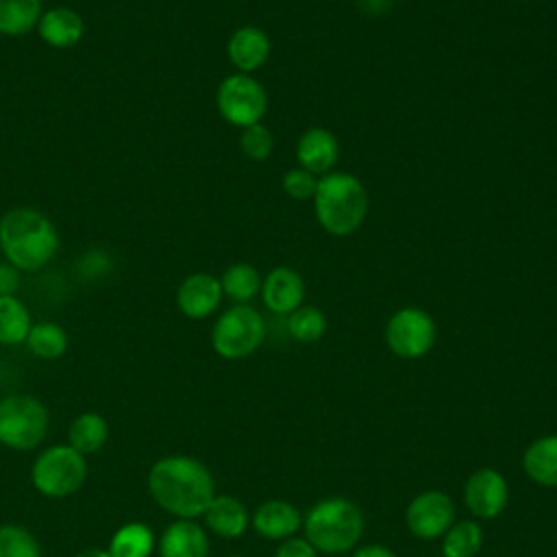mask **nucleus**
<instances>
[{
	"mask_svg": "<svg viewBox=\"0 0 557 557\" xmlns=\"http://www.w3.org/2000/svg\"><path fill=\"white\" fill-rule=\"evenodd\" d=\"M148 490L161 509L185 520L202 516L215 496L207 466L185 455L159 459L148 472Z\"/></svg>",
	"mask_w": 557,
	"mask_h": 557,
	"instance_id": "1",
	"label": "nucleus"
},
{
	"mask_svg": "<svg viewBox=\"0 0 557 557\" xmlns=\"http://www.w3.org/2000/svg\"><path fill=\"white\" fill-rule=\"evenodd\" d=\"M0 246L11 265L24 272H37L54 257L59 235L41 211L15 207L0 218Z\"/></svg>",
	"mask_w": 557,
	"mask_h": 557,
	"instance_id": "2",
	"label": "nucleus"
},
{
	"mask_svg": "<svg viewBox=\"0 0 557 557\" xmlns=\"http://www.w3.org/2000/svg\"><path fill=\"white\" fill-rule=\"evenodd\" d=\"M311 200L318 224L335 237L352 235L368 215V191L363 183L348 172L324 174Z\"/></svg>",
	"mask_w": 557,
	"mask_h": 557,
	"instance_id": "3",
	"label": "nucleus"
},
{
	"mask_svg": "<svg viewBox=\"0 0 557 557\" xmlns=\"http://www.w3.org/2000/svg\"><path fill=\"white\" fill-rule=\"evenodd\" d=\"M305 540L324 555L348 553L357 546L363 535V513L361 509L344 498L331 496L318 500L302 520Z\"/></svg>",
	"mask_w": 557,
	"mask_h": 557,
	"instance_id": "4",
	"label": "nucleus"
},
{
	"mask_svg": "<svg viewBox=\"0 0 557 557\" xmlns=\"http://www.w3.org/2000/svg\"><path fill=\"white\" fill-rule=\"evenodd\" d=\"M265 339V320L250 305L228 307L211 329V346L224 359H244Z\"/></svg>",
	"mask_w": 557,
	"mask_h": 557,
	"instance_id": "5",
	"label": "nucleus"
},
{
	"mask_svg": "<svg viewBox=\"0 0 557 557\" xmlns=\"http://www.w3.org/2000/svg\"><path fill=\"white\" fill-rule=\"evenodd\" d=\"M33 485L50 498H63L83 487L87 479L85 455L70 444H57L39 453L33 463Z\"/></svg>",
	"mask_w": 557,
	"mask_h": 557,
	"instance_id": "6",
	"label": "nucleus"
},
{
	"mask_svg": "<svg viewBox=\"0 0 557 557\" xmlns=\"http://www.w3.org/2000/svg\"><path fill=\"white\" fill-rule=\"evenodd\" d=\"M48 433V409L35 396L15 394L0 400V444L33 450Z\"/></svg>",
	"mask_w": 557,
	"mask_h": 557,
	"instance_id": "7",
	"label": "nucleus"
},
{
	"mask_svg": "<svg viewBox=\"0 0 557 557\" xmlns=\"http://www.w3.org/2000/svg\"><path fill=\"white\" fill-rule=\"evenodd\" d=\"M215 104L220 115L239 128L259 124L268 111V94L250 74H231L218 85Z\"/></svg>",
	"mask_w": 557,
	"mask_h": 557,
	"instance_id": "8",
	"label": "nucleus"
},
{
	"mask_svg": "<svg viewBox=\"0 0 557 557\" xmlns=\"http://www.w3.org/2000/svg\"><path fill=\"white\" fill-rule=\"evenodd\" d=\"M435 337V320L420 307H403L385 324L387 348L400 359L424 357L433 348Z\"/></svg>",
	"mask_w": 557,
	"mask_h": 557,
	"instance_id": "9",
	"label": "nucleus"
},
{
	"mask_svg": "<svg viewBox=\"0 0 557 557\" xmlns=\"http://www.w3.org/2000/svg\"><path fill=\"white\" fill-rule=\"evenodd\" d=\"M455 522V503L440 490H426L418 494L405 513V524L418 540L442 537Z\"/></svg>",
	"mask_w": 557,
	"mask_h": 557,
	"instance_id": "10",
	"label": "nucleus"
},
{
	"mask_svg": "<svg viewBox=\"0 0 557 557\" xmlns=\"http://www.w3.org/2000/svg\"><path fill=\"white\" fill-rule=\"evenodd\" d=\"M463 503L472 516L492 520L505 511L509 503V485L498 470L479 468L466 481Z\"/></svg>",
	"mask_w": 557,
	"mask_h": 557,
	"instance_id": "11",
	"label": "nucleus"
},
{
	"mask_svg": "<svg viewBox=\"0 0 557 557\" xmlns=\"http://www.w3.org/2000/svg\"><path fill=\"white\" fill-rule=\"evenodd\" d=\"M263 305L278 315H289L305 302V278L287 265H278L261 281Z\"/></svg>",
	"mask_w": 557,
	"mask_h": 557,
	"instance_id": "12",
	"label": "nucleus"
},
{
	"mask_svg": "<svg viewBox=\"0 0 557 557\" xmlns=\"http://www.w3.org/2000/svg\"><path fill=\"white\" fill-rule=\"evenodd\" d=\"M220 278L207 272L189 274L176 289V305L191 320L209 318L222 302Z\"/></svg>",
	"mask_w": 557,
	"mask_h": 557,
	"instance_id": "13",
	"label": "nucleus"
},
{
	"mask_svg": "<svg viewBox=\"0 0 557 557\" xmlns=\"http://www.w3.org/2000/svg\"><path fill=\"white\" fill-rule=\"evenodd\" d=\"M272 52V41L268 37V33L259 26H239L226 44V54L228 61L242 72V74H250L257 72L259 67L265 65V61L270 59Z\"/></svg>",
	"mask_w": 557,
	"mask_h": 557,
	"instance_id": "14",
	"label": "nucleus"
},
{
	"mask_svg": "<svg viewBox=\"0 0 557 557\" xmlns=\"http://www.w3.org/2000/svg\"><path fill=\"white\" fill-rule=\"evenodd\" d=\"M296 159L300 168L324 176L339 159V141L329 128H307L296 144Z\"/></svg>",
	"mask_w": 557,
	"mask_h": 557,
	"instance_id": "15",
	"label": "nucleus"
},
{
	"mask_svg": "<svg viewBox=\"0 0 557 557\" xmlns=\"http://www.w3.org/2000/svg\"><path fill=\"white\" fill-rule=\"evenodd\" d=\"M252 529L265 540H287L302 527V513L287 500H265L252 513Z\"/></svg>",
	"mask_w": 557,
	"mask_h": 557,
	"instance_id": "16",
	"label": "nucleus"
},
{
	"mask_svg": "<svg viewBox=\"0 0 557 557\" xmlns=\"http://www.w3.org/2000/svg\"><path fill=\"white\" fill-rule=\"evenodd\" d=\"M157 548L159 557H209V537L198 522L178 518L161 533Z\"/></svg>",
	"mask_w": 557,
	"mask_h": 557,
	"instance_id": "17",
	"label": "nucleus"
},
{
	"mask_svg": "<svg viewBox=\"0 0 557 557\" xmlns=\"http://www.w3.org/2000/svg\"><path fill=\"white\" fill-rule=\"evenodd\" d=\"M39 37L52 48H72L83 39V17L70 7H54L41 13L37 22Z\"/></svg>",
	"mask_w": 557,
	"mask_h": 557,
	"instance_id": "18",
	"label": "nucleus"
},
{
	"mask_svg": "<svg viewBox=\"0 0 557 557\" xmlns=\"http://www.w3.org/2000/svg\"><path fill=\"white\" fill-rule=\"evenodd\" d=\"M205 524L220 537L226 540H235L239 535H244V531L250 524V513L246 509V505L228 494L222 496H213V500L209 503V507L205 509Z\"/></svg>",
	"mask_w": 557,
	"mask_h": 557,
	"instance_id": "19",
	"label": "nucleus"
},
{
	"mask_svg": "<svg viewBox=\"0 0 557 557\" xmlns=\"http://www.w3.org/2000/svg\"><path fill=\"white\" fill-rule=\"evenodd\" d=\"M524 474L542 485L557 487V433L533 440L522 455Z\"/></svg>",
	"mask_w": 557,
	"mask_h": 557,
	"instance_id": "20",
	"label": "nucleus"
},
{
	"mask_svg": "<svg viewBox=\"0 0 557 557\" xmlns=\"http://www.w3.org/2000/svg\"><path fill=\"white\" fill-rule=\"evenodd\" d=\"M154 546L157 540L148 524L128 522L113 533L107 550L111 557H150Z\"/></svg>",
	"mask_w": 557,
	"mask_h": 557,
	"instance_id": "21",
	"label": "nucleus"
},
{
	"mask_svg": "<svg viewBox=\"0 0 557 557\" xmlns=\"http://www.w3.org/2000/svg\"><path fill=\"white\" fill-rule=\"evenodd\" d=\"M67 437H70V446L81 455L98 453L109 437L107 420L96 411H85L72 422Z\"/></svg>",
	"mask_w": 557,
	"mask_h": 557,
	"instance_id": "22",
	"label": "nucleus"
},
{
	"mask_svg": "<svg viewBox=\"0 0 557 557\" xmlns=\"http://www.w3.org/2000/svg\"><path fill=\"white\" fill-rule=\"evenodd\" d=\"M41 17V0H0V35L30 33Z\"/></svg>",
	"mask_w": 557,
	"mask_h": 557,
	"instance_id": "23",
	"label": "nucleus"
},
{
	"mask_svg": "<svg viewBox=\"0 0 557 557\" xmlns=\"http://www.w3.org/2000/svg\"><path fill=\"white\" fill-rule=\"evenodd\" d=\"M30 313L15 296H0V344L15 346L26 342L30 331Z\"/></svg>",
	"mask_w": 557,
	"mask_h": 557,
	"instance_id": "24",
	"label": "nucleus"
},
{
	"mask_svg": "<svg viewBox=\"0 0 557 557\" xmlns=\"http://www.w3.org/2000/svg\"><path fill=\"white\" fill-rule=\"evenodd\" d=\"M442 537L444 557H476L483 546V529L474 520L453 522Z\"/></svg>",
	"mask_w": 557,
	"mask_h": 557,
	"instance_id": "25",
	"label": "nucleus"
},
{
	"mask_svg": "<svg viewBox=\"0 0 557 557\" xmlns=\"http://www.w3.org/2000/svg\"><path fill=\"white\" fill-rule=\"evenodd\" d=\"M220 285L222 294H226L231 300L239 305H246L261 292V276L250 263H233L224 270Z\"/></svg>",
	"mask_w": 557,
	"mask_h": 557,
	"instance_id": "26",
	"label": "nucleus"
},
{
	"mask_svg": "<svg viewBox=\"0 0 557 557\" xmlns=\"http://www.w3.org/2000/svg\"><path fill=\"white\" fill-rule=\"evenodd\" d=\"M28 350L41 359H57L67 348V333L54 322H37L26 337Z\"/></svg>",
	"mask_w": 557,
	"mask_h": 557,
	"instance_id": "27",
	"label": "nucleus"
},
{
	"mask_svg": "<svg viewBox=\"0 0 557 557\" xmlns=\"http://www.w3.org/2000/svg\"><path fill=\"white\" fill-rule=\"evenodd\" d=\"M326 331V315L313 305H300L287 315V333L302 344L318 342Z\"/></svg>",
	"mask_w": 557,
	"mask_h": 557,
	"instance_id": "28",
	"label": "nucleus"
},
{
	"mask_svg": "<svg viewBox=\"0 0 557 557\" xmlns=\"http://www.w3.org/2000/svg\"><path fill=\"white\" fill-rule=\"evenodd\" d=\"M0 557H41L35 535L20 524L0 527Z\"/></svg>",
	"mask_w": 557,
	"mask_h": 557,
	"instance_id": "29",
	"label": "nucleus"
},
{
	"mask_svg": "<svg viewBox=\"0 0 557 557\" xmlns=\"http://www.w3.org/2000/svg\"><path fill=\"white\" fill-rule=\"evenodd\" d=\"M239 146H242V152H244L248 159H252V161H265V159L272 154V150H274V137H272L270 128L259 122V124H252V126L242 128Z\"/></svg>",
	"mask_w": 557,
	"mask_h": 557,
	"instance_id": "30",
	"label": "nucleus"
},
{
	"mask_svg": "<svg viewBox=\"0 0 557 557\" xmlns=\"http://www.w3.org/2000/svg\"><path fill=\"white\" fill-rule=\"evenodd\" d=\"M315 187H318V178L315 174H311L309 170L305 168H292L283 174V191L294 198V200H307V198H313L315 194Z\"/></svg>",
	"mask_w": 557,
	"mask_h": 557,
	"instance_id": "31",
	"label": "nucleus"
},
{
	"mask_svg": "<svg viewBox=\"0 0 557 557\" xmlns=\"http://www.w3.org/2000/svg\"><path fill=\"white\" fill-rule=\"evenodd\" d=\"M274 557H318V550L305 537H287L278 544Z\"/></svg>",
	"mask_w": 557,
	"mask_h": 557,
	"instance_id": "32",
	"label": "nucleus"
},
{
	"mask_svg": "<svg viewBox=\"0 0 557 557\" xmlns=\"http://www.w3.org/2000/svg\"><path fill=\"white\" fill-rule=\"evenodd\" d=\"M20 287V270L11 263H0V296H15Z\"/></svg>",
	"mask_w": 557,
	"mask_h": 557,
	"instance_id": "33",
	"label": "nucleus"
},
{
	"mask_svg": "<svg viewBox=\"0 0 557 557\" xmlns=\"http://www.w3.org/2000/svg\"><path fill=\"white\" fill-rule=\"evenodd\" d=\"M350 557H396V555L383 544H366V546H359Z\"/></svg>",
	"mask_w": 557,
	"mask_h": 557,
	"instance_id": "34",
	"label": "nucleus"
},
{
	"mask_svg": "<svg viewBox=\"0 0 557 557\" xmlns=\"http://www.w3.org/2000/svg\"><path fill=\"white\" fill-rule=\"evenodd\" d=\"M76 557H111V555H109V550H104V548H96V546H91V548L81 550Z\"/></svg>",
	"mask_w": 557,
	"mask_h": 557,
	"instance_id": "35",
	"label": "nucleus"
},
{
	"mask_svg": "<svg viewBox=\"0 0 557 557\" xmlns=\"http://www.w3.org/2000/svg\"><path fill=\"white\" fill-rule=\"evenodd\" d=\"M226 557H242V555H226Z\"/></svg>",
	"mask_w": 557,
	"mask_h": 557,
	"instance_id": "36",
	"label": "nucleus"
},
{
	"mask_svg": "<svg viewBox=\"0 0 557 557\" xmlns=\"http://www.w3.org/2000/svg\"><path fill=\"white\" fill-rule=\"evenodd\" d=\"M0 255H2V246H0Z\"/></svg>",
	"mask_w": 557,
	"mask_h": 557,
	"instance_id": "37",
	"label": "nucleus"
},
{
	"mask_svg": "<svg viewBox=\"0 0 557 557\" xmlns=\"http://www.w3.org/2000/svg\"><path fill=\"white\" fill-rule=\"evenodd\" d=\"M522 2H529V0H522Z\"/></svg>",
	"mask_w": 557,
	"mask_h": 557,
	"instance_id": "38",
	"label": "nucleus"
}]
</instances>
